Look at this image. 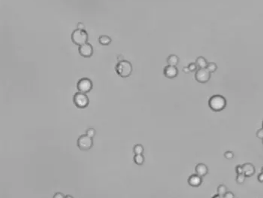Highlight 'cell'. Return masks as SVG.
Returning a JSON list of instances; mask_svg holds the SVG:
<instances>
[{
	"instance_id": "obj_1",
	"label": "cell",
	"mask_w": 263,
	"mask_h": 198,
	"mask_svg": "<svg viewBox=\"0 0 263 198\" xmlns=\"http://www.w3.org/2000/svg\"><path fill=\"white\" fill-rule=\"evenodd\" d=\"M226 99L223 96L220 94L213 95L208 100V105L214 111H221L226 106Z\"/></svg>"
},
{
	"instance_id": "obj_2",
	"label": "cell",
	"mask_w": 263,
	"mask_h": 198,
	"mask_svg": "<svg viewBox=\"0 0 263 198\" xmlns=\"http://www.w3.org/2000/svg\"><path fill=\"white\" fill-rule=\"evenodd\" d=\"M115 70L117 75L122 78H128L133 72V65L129 61L123 59L117 62L115 66Z\"/></svg>"
},
{
	"instance_id": "obj_3",
	"label": "cell",
	"mask_w": 263,
	"mask_h": 198,
	"mask_svg": "<svg viewBox=\"0 0 263 198\" xmlns=\"http://www.w3.org/2000/svg\"><path fill=\"white\" fill-rule=\"evenodd\" d=\"M72 41L77 45H82L88 41V34L85 29H75L72 34Z\"/></svg>"
},
{
	"instance_id": "obj_4",
	"label": "cell",
	"mask_w": 263,
	"mask_h": 198,
	"mask_svg": "<svg viewBox=\"0 0 263 198\" xmlns=\"http://www.w3.org/2000/svg\"><path fill=\"white\" fill-rule=\"evenodd\" d=\"M73 102L78 108H85L89 105L90 99H89V97L86 93H81V92H77L74 95Z\"/></svg>"
},
{
	"instance_id": "obj_5",
	"label": "cell",
	"mask_w": 263,
	"mask_h": 198,
	"mask_svg": "<svg viewBox=\"0 0 263 198\" xmlns=\"http://www.w3.org/2000/svg\"><path fill=\"white\" fill-rule=\"evenodd\" d=\"M77 145L81 151H88L93 145V138L89 136L88 135H81L78 138Z\"/></svg>"
},
{
	"instance_id": "obj_6",
	"label": "cell",
	"mask_w": 263,
	"mask_h": 198,
	"mask_svg": "<svg viewBox=\"0 0 263 198\" xmlns=\"http://www.w3.org/2000/svg\"><path fill=\"white\" fill-rule=\"evenodd\" d=\"M211 77V73L206 68H202L196 70L195 74V78L198 82L205 84L209 81Z\"/></svg>"
},
{
	"instance_id": "obj_7",
	"label": "cell",
	"mask_w": 263,
	"mask_h": 198,
	"mask_svg": "<svg viewBox=\"0 0 263 198\" xmlns=\"http://www.w3.org/2000/svg\"><path fill=\"white\" fill-rule=\"evenodd\" d=\"M77 88L79 92L87 93L91 91L93 89V82L90 78H82L78 81L77 84Z\"/></svg>"
},
{
	"instance_id": "obj_8",
	"label": "cell",
	"mask_w": 263,
	"mask_h": 198,
	"mask_svg": "<svg viewBox=\"0 0 263 198\" xmlns=\"http://www.w3.org/2000/svg\"><path fill=\"white\" fill-rule=\"evenodd\" d=\"M78 51L79 53L82 56L86 58H88L92 56L93 53V47L90 43L87 42L85 44H82V45L79 46V48H78Z\"/></svg>"
},
{
	"instance_id": "obj_9",
	"label": "cell",
	"mask_w": 263,
	"mask_h": 198,
	"mask_svg": "<svg viewBox=\"0 0 263 198\" xmlns=\"http://www.w3.org/2000/svg\"><path fill=\"white\" fill-rule=\"evenodd\" d=\"M163 74H164V75L166 78L172 79V78H175L178 76V69L175 65H168L164 68Z\"/></svg>"
},
{
	"instance_id": "obj_10",
	"label": "cell",
	"mask_w": 263,
	"mask_h": 198,
	"mask_svg": "<svg viewBox=\"0 0 263 198\" xmlns=\"http://www.w3.org/2000/svg\"><path fill=\"white\" fill-rule=\"evenodd\" d=\"M202 183V178L198 174H193L188 178V184L192 187H199Z\"/></svg>"
},
{
	"instance_id": "obj_11",
	"label": "cell",
	"mask_w": 263,
	"mask_h": 198,
	"mask_svg": "<svg viewBox=\"0 0 263 198\" xmlns=\"http://www.w3.org/2000/svg\"><path fill=\"white\" fill-rule=\"evenodd\" d=\"M242 166H243V172L246 175V177H250L255 174V166L252 163H246L242 165Z\"/></svg>"
},
{
	"instance_id": "obj_12",
	"label": "cell",
	"mask_w": 263,
	"mask_h": 198,
	"mask_svg": "<svg viewBox=\"0 0 263 198\" xmlns=\"http://www.w3.org/2000/svg\"><path fill=\"white\" fill-rule=\"evenodd\" d=\"M196 172L198 175H199L200 176L204 177L208 173V168L205 163H198L196 166Z\"/></svg>"
},
{
	"instance_id": "obj_13",
	"label": "cell",
	"mask_w": 263,
	"mask_h": 198,
	"mask_svg": "<svg viewBox=\"0 0 263 198\" xmlns=\"http://www.w3.org/2000/svg\"><path fill=\"white\" fill-rule=\"evenodd\" d=\"M196 63L198 66L199 69H202V68H206L207 67V65L208 63V62L207 61V59L204 57V56H199V57L196 58Z\"/></svg>"
},
{
	"instance_id": "obj_14",
	"label": "cell",
	"mask_w": 263,
	"mask_h": 198,
	"mask_svg": "<svg viewBox=\"0 0 263 198\" xmlns=\"http://www.w3.org/2000/svg\"><path fill=\"white\" fill-rule=\"evenodd\" d=\"M167 62L168 65H175L176 66L179 63V57L175 54H171L167 57Z\"/></svg>"
},
{
	"instance_id": "obj_15",
	"label": "cell",
	"mask_w": 263,
	"mask_h": 198,
	"mask_svg": "<svg viewBox=\"0 0 263 198\" xmlns=\"http://www.w3.org/2000/svg\"><path fill=\"white\" fill-rule=\"evenodd\" d=\"M111 37H109L108 35H100L99 38V41L101 44L102 45H109L111 43Z\"/></svg>"
},
{
	"instance_id": "obj_16",
	"label": "cell",
	"mask_w": 263,
	"mask_h": 198,
	"mask_svg": "<svg viewBox=\"0 0 263 198\" xmlns=\"http://www.w3.org/2000/svg\"><path fill=\"white\" fill-rule=\"evenodd\" d=\"M134 162L137 165H142L145 163V157L142 154H135L134 156Z\"/></svg>"
},
{
	"instance_id": "obj_17",
	"label": "cell",
	"mask_w": 263,
	"mask_h": 198,
	"mask_svg": "<svg viewBox=\"0 0 263 198\" xmlns=\"http://www.w3.org/2000/svg\"><path fill=\"white\" fill-rule=\"evenodd\" d=\"M206 69H207L211 73H213V72H214L217 69V65L214 62H209L208 63Z\"/></svg>"
},
{
	"instance_id": "obj_18",
	"label": "cell",
	"mask_w": 263,
	"mask_h": 198,
	"mask_svg": "<svg viewBox=\"0 0 263 198\" xmlns=\"http://www.w3.org/2000/svg\"><path fill=\"white\" fill-rule=\"evenodd\" d=\"M133 151H134L135 154H143L144 147L142 146V145H141V144H137V145H135L134 148H133Z\"/></svg>"
},
{
	"instance_id": "obj_19",
	"label": "cell",
	"mask_w": 263,
	"mask_h": 198,
	"mask_svg": "<svg viewBox=\"0 0 263 198\" xmlns=\"http://www.w3.org/2000/svg\"><path fill=\"white\" fill-rule=\"evenodd\" d=\"M227 191V187L226 186L224 185V184H220L217 187V193H219L222 197H223L224 194L226 193Z\"/></svg>"
},
{
	"instance_id": "obj_20",
	"label": "cell",
	"mask_w": 263,
	"mask_h": 198,
	"mask_svg": "<svg viewBox=\"0 0 263 198\" xmlns=\"http://www.w3.org/2000/svg\"><path fill=\"white\" fill-rule=\"evenodd\" d=\"M245 178H246V175L244 173L238 174L237 177H236V181H237L238 184H243L245 181Z\"/></svg>"
},
{
	"instance_id": "obj_21",
	"label": "cell",
	"mask_w": 263,
	"mask_h": 198,
	"mask_svg": "<svg viewBox=\"0 0 263 198\" xmlns=\"http://www.w3.org/2000/svg\"><path fill=\"white\" fill-rule=\"evenodd\" d=\"M188 67L190 69V72H196V70L199 69L196 62H190L188 65Z\"/></svg>"
},
{
	"instance_id": "obj_22",
	"label": "cell",
	"mask_w": 263,
	"mask_h": 198,
	"mask_svg": "<svg viewBox=\"0 0 263 198\" xmlns=\"http://www.w3.org/2000/svg\"><path fill=\"white\" fill-rule=\"evenodd\" d=\"M224 157L228 160H232L234 157V153L231 151H227L224 153Z\"/></svg>"
},
{
	"instance_id": "obj_23",
	"label": "cell",
	"mask_w": 263,
	"mask_h": 198,
	"mask_svg": "<svg viewBox=\"0 0 263 198\" xmlns=\"http://www.w3.org/2000/svg\"><path fill=\"white\" fill-rule=\"evenodd\" d=\"M87 135H88L89 136L93 138V136H95V135H96V130L92 127L89 128V129H87Z\"/></svg>"
},
{
	"instance_id": "obj_24",
	"label": "cell",
	"mask_w": 263,
	"mask_h": 198,
	"mask_svg": "<svg viewBox=\"0 0 263 198\" xmlns=\"http://www.w3.org/2000/svg\"><path fill=\"white\" fill-rule=\"evenodd\" d=\"M256 136L259 139H263V127L258 129L256 132Z\"/></svg>"
},
{
	"instance_id": "obj_25",
	"label": "cell",
	"mask_w": 263,
	"mask_h": 198,
	"mask_svg": "<svg viewBox=\"0 0 263 198\" xmlns=\"http://www.w3.org/2000/svg\"><path fill=\"white\" fill-rule=\"evenodd\" d=\"M223 197L225 198H234L235 197V195L231 191H226V193L224 194Z\"/></svg>"
},
{
	"instance_id": "obj_26",
	"label": "cell",
	"mask_w": 263,
	"mask_h": 198,
	"mask_svg": "<svg viewBox=\"0 0 263 198\" xmlns=\"http://www.w3.org/2000/svg\"><path fill=\"white\" fill-rule=\"evenodd\" d=\"M235 171L237 172V174H241L244 173L243 172V166H241V165H238L235 167Z\"/></svg>"
},
{
	"instance_id": "obj_27",
	"label": "cell",
	"mask_w": 263,
	"mask_h": 198,
	"mask_svg": "<svg viewBox=\"0 0 263 198\" xmlns=\"http://www.w3.org/2000/svg\"><path fill=\"white\" fill-rule=\"evenodd\" d=\"M53 197L54 198H63V197H65V196H64V195L62 194V193L57 192V193H55L54 196H53Z\"/></svg>"
},
{
	"instance_id": "obj_28",
	"label": "cell",
	"mask_w": 263,
	"mask_h": 198,
	"mask_svg": "<svg viewBox=\"0 0 263 198\" xmlns=\"http://www.w3.org/2000/svg\"><path fill=\"white\" fill-rule=\"evenodd\" d=\"M183 72H184V73H186V74H189L191 72H190V69H189L188 65H187V66H184V67L183 68Z\"/></svg>"
},
{
	"instance_id": "obj_29",
	"label": "cell",
	"mask_w": 263,
	"mask_h": 198,
	"mask_svg": "<svg viewBox=\"0 0 263 198\" xmlns=\"http://www.w3.org/2000/svg\"><path fill=\"white\" fill-rule=\"evenodd\" d=\"M77 27L79 29H84V24L83 23H81V22H79L77 24Z\"/></svg>"
},
{
	"instance_id": "obj_30",
	"label": "cell",
	"mask_w": 263,
	"mask_h": 198,
	"mask_svg": "<svg viewBox=\"0 0 263 198\" xmlns=\"http://www.w3.org/2000/svg\"><path fill=\"white\" fill-rule=\"evenodd\" d=\"M258 180L260 182H263V172H261V173L259 174Z\"/></svg>"
},
{
	"instance_id": "obj_31",
	"label": "cell",
	"mask_w": 263,
	"mask_h": 198,
	"mask_svg": "<svg viewBox=\"0 0 263 198\" xmlns=\"http://www.w3.org/2000/svg\"><path fill=\"white\" fill-rule=\"evenodd\" d=\"M117 59H118L119 61L123 60V56H122V55H119V56H117Z\"/></svg>"
},
{
	"instance_id": "obj_32",
	"label": "cell",
	"mask_w": 263,
	"mask_h": 198,
	"mask_svg": "<svg viewBox=\"0 0 263 198\" xmlns=\"http://www.w3.org/2000/svg\"><path fill=\"white\" fill-rule=\"evenodd\" d=\"M213 197H214V198H216V197H217V198H219V197H222V196H221L219 194V193H217V194H215L214 196H213Z\"/></svg>"
},
{
	"instance_id": "obj_33",
	"label": "cell",
	"mask_w": 263,
	"mask_h": 198,
	"mask_svg": "<svg viewBox=\"0 0 263 198\" xmlns=\"http://www.w3.org/2000/svg\"><path fill=\"white\" fill-rule=\"evenodd\" d=\"M65 197H72V196L70 195H67V196H65Z\"/></svg>"
},
{
	"instance_id": "obj_34",
	"label": "cell",
	"mask_w": 263,
	"mask_h": 198,
	"mask_svg": "<svg viewBox=\"0 0 263 198\" xmlns=\"http://www.w3.org/2000/svg\"><path fill=\"white\" fill-rule=\"evenodd\" d=\"M262 172H263V166H262Z\"/></svg>"
},
{
	"instance_id": "obj_35",
	"label": "cell",
	"mask_w": 263,
	"mask_h": 198,
	"mask_svg": "<svg viewBox=\"0 0 263 198\" xmlns=\"http://www.w3.org/2000/svg\"><path fill=\"white\" fill-rule=\"evenodd\" d=\"M262 144H263V139H262Z\"/></svg>"
},
{
	"instance_id": "obj_36",
	"label": "cell",
	"mask_w": 263,
	"mask_h": 198,
	"mask_svg": "<svg viewBox=\"0 0 263 198\" xmlns=\"http://www.w3.org/2000/svg\"><path fill=\"white\" fill-rule=\"evenodd\" d=\"M262 127H263V122H262Z\"/></svg>"
}]
</instances>
